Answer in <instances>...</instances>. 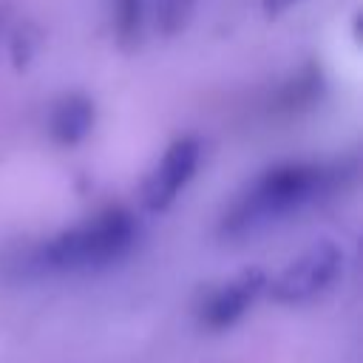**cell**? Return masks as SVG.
Masks as SVG:
<instances>
[{"mask_svg": "<svg viewBox=\"0 0 363 363\" xmlns=\"http://www.w3.org/2000/svg\"><path fill=\"white\" fill-rule=\"evenodd\" d=\"M337 179V167L323 162L272 164L230 201L218 221V235L227 241H241L255 233H264L272 224L289 218L292 213L309 207L323 193H329Z\"/></svg>", "mask_w": 363, "mask_h": 363, "instance_id": "1", "label": "cell"}, {"mask_svg": "<svg viewBox=\"0 0 363 363\" xmlns=\"http://www.w3.org/2000/svg\"><path fill=\"white\" fill-rule=\"evenodd\" d=\"M136 233V218L125 207H108L37 244L26 264L34 272L102 269L130 252Z\"/></svg>", "mask_w": 363, "mask_h": 363, "instance_id": "2", "label": "cell"}, {"mask_svg": "<svg viewBox=\"0 0 363 363\" xmlns=\"http://www.w3.org/2000/svg\"><path fill=\"white\" fill-rule=\"evenodd\" d=\"M340 269H343V250L335 241L320 238L309 244L298 258H292L272 281H267L269 295L278 303L312 301L337 281Z\"/></svg>", "mask_w": 363, "mask_h": 363, "instance_id": "3", "label": "cell"}, {"mask_svg": "<svg viewBox=\"0 0 363 363\" xmlns=\"http://www.w3.org/2000/svg\"><path fill=\"white\" fill-rule=\"evenodd\" d=\"M199 156H201V145L196 136H179L173 139L162 159L156 162V167L147 173L145 184H142V201L147 210L162 213L167 210L176 196L187 187V182L193 179L196 167H199Z\"/></svg>", "mask_w": 363, "mask_h": 363, "instance_id": "4", "label": "cell"}, {"mask_svg": "<svg viewBox=\"0 0 363 363\" xmlns=\"http://www.w3.org/2000/svg\"><path fill=\"white\" fill-rule=\"evenodd\" d=\"M264 286H267L264 269L247 267V269L235 272L233 278L221 281L218 286H213L204 295V301L199 306V323L213 329V332L230 329L255 303V298L264 292Z\"/></svg>", "mask_w": 363, "mask_h": 363, "instance_id": "5", "label": "cell"}, {"mask_svg": "<svg viewBox=\"0 0 363 363\" xmlns=\"http://www.w3.org/2000/svg\"><path fill=\"white\" fill-rule=\"evenodd\" d=\"M94 128V102L79 94H62L48 111V133L57 145H79Z\"/></svg>", "mask_w": 363, "mask_h": 363, "instance_id": "6", "label": "cell"}, {"mask_svg": "<svg viewBox=\"0 0 363 363\" xmlns=\"http://www.w3.org/2000/svg\"><path fill=\"white\" fill-rule=\"evenodd\" d=\"M145 11L147 0H111V28L113 40L130 51L142 40V26H145Z\"/></svg>", "mask_w": 363, "mask_h": 363, "instance_id": "7", "label": "cell"}, {"mask_svg": "<svg viewBox=\"0 0 363 363\" xmlns=\"http://www.w3.org/2000/svg\"><path fill=\"white\" fill-rule=\"evenodd\" d=\"M196 11V0H153V26L159 34H179Z\"/></svg>", "mask_w": 363, "mask_h": 363, "instance_id": "8", "label": "cell"}, {"mask_svg": "<svg viewBox=\"0 0 363 363\" xmlns=\"http://www.w3.org/2000/svg\"><path fill=\"white\" fill-rule=\"evenodd\" d=\"M298 3H303V0H264V11L269 17H275V14H281V11H286V9L298 6Z\"/></svg>", "mask_w": 363, "mask_h": 363, "instance_id": "9", "label": "cell"}]
</instances>
